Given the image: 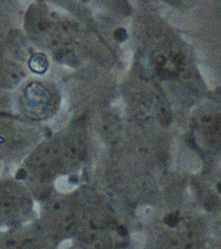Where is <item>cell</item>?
Returning a JSON list of instances; mask_svg holds the SVG:
<instances>
[{
	"label": "cell",
	"mask_w": 221,
	"mask_h": 249,
	"mask_svg": "<svg viewBox=\"0 0 221 249\" xmlns=\"http://www.w3.org/2000/svg\"><path fill=\"white\" fill-rule=\"evenodd\" d=\"M53 103L52 91L41 82L29 83L21 97L23 110L31 118H44L50 112Z\"/></svg>",
	"instance_id": "1"
},
{
	"label": "cell",
	"mask_w": 221,
	"mask_h": 249,
	"mask_svg": "<svg viewBox=\"0 0 221 249\" xmlns=\"http://www.w3.org/2000/svg\"><path fill=\"white\" fill-rule=\"evenodd\" d=\"M115 231H116V232H117L120 236H123V237H124V236H127V235H128V230H127V228L124 227V225H122V224L117 225Z\"/></svg>",
	"instance_id": "6"
},
{
	"label": "cell",
	"mask_w": 221,
	"mask_h": 249,
	"mask_svg": "<svg viewBox=\"0 0 221 249\" xmlns=\"http://www.w3.org/2000/svg\"><path fill=\"white\" fill-rule=\"evenodd\" d=\"M48 59L43 53H37L30 58L29 60V67L36 73H44L47 69H48Z\"/></svg>",
	"instance_id": "3"
},
{
	"label": "cell",
	"mask_w": 221,
	"mask_h": 249,
	"mask_svg": "<svg viewBox=\"0 0 221 249\" xmlns=\"http://www.w3.org/2000/svg\"><path fill=\"white\" fill-rule=\"evenodd\" d=\"M164 222L166 223V224L168 225V227L175 228V227H177V225L179 224V222H180V218H179V216H178L177 214L172 213V214H169V215H167L166 217H165Z\"/></svg>",
	"instance_id": "4"
},
{
	"label": "cell",
	"mask_w": 221,
	"mask_h": 249,
	"mask_svg": "<svg viewBox=\"0 0 221 249\" xmlns=\"http://www.w3.org/2000/svg\"><path fill=\"white\" fill-rule=\"evenodd\" d=\"M114 37L118 42H124L126 38H127V33H126V30L124 28H117L114 31Z\"/></svg>",
	"instance_id": "5"
},
{
	"label": "cell",
	"mask_w": 221,
	"mask_h": 249,
	"mask_svg": "<svg viewBox=\"0 0 221 249\" xmlns=\"http://www.w3.org/2000/svg\"><path fill=\"white\" fill-rule=\"evenodd\" d=\"M154 62L158 74L164 78H170L180 74L183 69L184 58L177 52L161 51L155 55Z\"/></svg>",
	"instance_id": "2"
}]
</instances>
